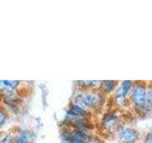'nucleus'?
I'll list each match as a JSON object with an SVG mask.
<instances>
[{
	"label": "nucleus",
	"instance_id": "6e6552de",
	"mask_svg": "<svg viewBox=\"0 0 152 143\" xmlns=\"http://www.w3.org/2000/svg\"><path fill=\"white\" fill-rule=\"evenodd\" d=\"M117 119H118V114L115 112L110 111V112H107L104 114L102 121H103V124L107 126L108 124H113Z\"/></svg>",
	"mask_w": 152,
	"mask_h": 143
},
{
	"label": "nucleus",
	"instance_id": "4468645a",
	"mask_svg": "<svg viewBox=\"0 0 152 143\" xmlns=\"http://www.w3.org/2000/svg\"><path fill=\"white\" fill-rule=\"evenodd\" d=\"M4 91H8L6 84H5V80H0V92H4Z\"/></svg>",
	"mask_w": 152,
	"mask_h": 143
},
{
	"label": "nucleus",
	"instance_id": "423d86ee",
	"mask_svg": "<svg viewBox=\"0 0 152 143\" xmlns=\"http://www.w3.org/2000/svg\"><path fill=\"white\" fill-rule=\"evenodd\" d=\"M118 85H119V82L116 80H103L101 81V83H100L99 91L104 95L109 94L117 89Z\"/></svg>",
	"mask_w": 152,
	"mask_h": 143
},
{
	"label": "nucleus",
	"instance_id": "39448f33",
	"mask_svg": "<svg viewBox=\"0 0 152 143\" xmlns=\"http://www.w3.org/2000/svg\"><path fill=\"white\" fill-rule=\"evenodd\" d=\"M68 116L69 117H80V118H88L90 116V112L88 110L79 106L77 104L71 103L68 109Z\"/></svg>",
	"mask_w": 152,
	"mask_h": 143
},
{
	"label": "nucleus",
	"instance_id": "9d476101",
	"mask_svg": "<svg viewBox=\"0 0 152 143\" xmlns=\"http://www.w3.org/2000/svg\"><path fill=\"white\" fill-rule=\"evenodd\" d=\"M146 103H147V107H148V109L152 108V82L147 83Z\"/></svg>",
	"mask_w": 152,
	"mask_h": 143
},
{
	"label": "nucleus",
	"instance_id": "dca6fc26",
	"mask_svg": "<svg viewBox=\"0 0 152 143\" xmlns=\"http://www.w3.org/2000/svg\"><path fill=\"white\" fill-rule=\"evenodd\" d=\"M151 132H152V126H151Z\"/></svg>",
	"mask_w": 152,
	"mask_h": 143
},
{
	"label": "nucleus",
	"instance_id": "ddd939ff",
	"mask_svg": "<svg viewBox=\"0 0 152 143\" xmlns=\"http://www.w3.org/2000/svg\"><path fill=\"white\" fill-rule=\"evenodd\" d=\"M144 143H152V132L147 133L145 138H144Z\"/></svg>",
	"mask_w": 152,
	"mask_h": 143
},
{
	"label": "nucleus",
	"instance_id": "f257e3e1",
	"mask_svg": "<svg viewBox=\"0 0 152 143\" xmlns=\"http://www.w3.org/2000/svg\"><path fill=\"white\" fill-rule=\"evenodd\" d=\"M74 104L85 109H98L104 103V94L99 90L83 91L74 97Z\"/></svg>",
	"mask_w": 152,
	"mask_h": 143
},
{
	"label": "nucleus",
	"instance_id": "2eb2a0df",
	"mask_svg": "<svg viewBox=\"0 0 152 143\" xmlns=\"http://www.w3.org/2000/svg\"><path fill=\"white\" fill-rule=\"evenodd\" d=\"M113 143H122V142H113Z\"/></svg>",
	"mask_w": 152,
	"mask_h": 143
},
{
	"label": "nucleus",
	"instance_id": "f8f14e48",
	"mask_svg": "<svg viewBox=\"0 0 152 143\" xmlns=\"http://www.w3.org/2000/svg\"><path fill=\"white\" fill-rule=\"evenodd\" d=\"M7 113L5 111V109H3L0 106V127H3L7 122Z\"/></svg>",
	"mask_w": 152,
	"mask_h": 143
},
{
	"label": "nucleus",
	"instance_id": "7ed1b4c3",
	"mask_svg": "<svg viewBox=\"0 0 152 143\" xmlns=\"http://www.w3.org/2000/svg\"><path fill=\"white\" fill-rule=\"evenodd\" d=\"M116 133L122 143H137L140 138V133L132 127L117 125Z\"/></svg>",
	"mask_w": 152,
	"mask_h": 143
},
{
	"label": "nucleus",
	"instance_id": "1a4fd4ad",
	"mask_svg": "<svg viewBox=\"0 0 152 143\" xmlns=\"http://www.w3.org/2000/svg\"><path fill=\"white\" fill-rule=\"evenodd\" d=\"M12 143H30V136L25 131H23L13 139Z\"/></svg>",
	"mask_w": 152,
	"mask_h": 143
},
{
	"label": "nucleus",
	"instance_id": "20e7f679",
	"mask_svg": "<svg viewBox=\"0 0 152 143\" xmlns=\"http://www.w3.org/2000/svg\"><path fill=\"white\" fill-rule=\"evenodd\" d=\"M133 84H134V81L132 80H124L119 83L117 89L115 90V94H114V99L116 103L124 104L126 102V98L130 94Z\"/></svg>",
	"mask_w": 152,
	"mask_h": 143
},
{
	"label": "nucleus",
	"instance_id": "9b49d317",
	"mask_svg": "<svg viewBox=\"0 0 152 143\" xmlns=\"http://www.w3.org/2000/svg\"><path fill=\"white\" fill-rule=\"evenodd\" d=\"M5 84H6L8 92H10V91H12V90L17 88V86L19 84V81H16V80H5Z\"/></svg>",
	"mask_w": 152,
	"mask_h": 143
},
{
	"label": "nucleus",
	"instance_id": "f03ea898",
	"mask_svg": "<svg viewBox=\"0 0 152 143\" xmlns=\"http://www.w3.org/2000/svg\"><path fill=\"white\" fill-rule=\"evenodd\" d=\"M146 94H147V82L145 81H135L129 94V99L133 106L138 111H146Z\"/></svg>",
	"mask_w": 152,
	"mask_h": 143
},
{
	"label": "nucleus",
	"instance_id": "0eeeda50",
	"mask_svg": "<svg viewBox=\"0 0 152 143\" xmlns=\"http://www.w3.org/2000/svg\"><path fill=\"white\" fill-rule=\"evenodd\" d=\"M100 83H101V81H97V80H85V81H78L77 82V84L80 87L86 89V91L99 90Z\"/></svg>",
	"mask_w": 152,
	"mask_h": 143
}]
</instances>
